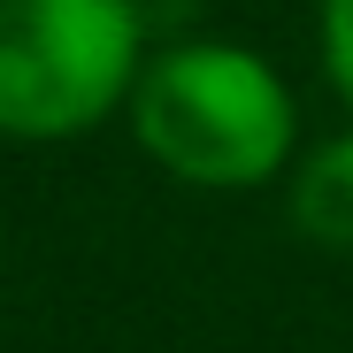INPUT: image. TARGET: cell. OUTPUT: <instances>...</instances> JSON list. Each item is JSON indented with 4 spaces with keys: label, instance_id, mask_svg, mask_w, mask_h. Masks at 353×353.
I'll list each match as a JSON object with an SVG mask.
<instances>
[{
    "label": "cell",
    "instance_id": "2",
    "mask_svg": "<svg viewBox=\"0 0 353 353\" xmlns=\"http://www.w3.org/2000/svg\"><path fill=\"white\" fill-rule=\"evenodd\" d=\"M139 70L131 0H0V131L70 139Z\"/></svg>",
    "mask_w": 353,
    "mask_h": 353
},
{
    "label": "cell",
    "instance_id": "1",
    "mask_svg": "<svg viewBox=\"0 0 353 353\" xmlns=\"http://www.w3.org/2000/svg\"><path fill=\"white\" fill-rule=\"evenodd\" d=\"M139 139L192 185H261L292 146V100L239 46H176L139 77Z\"/></svg>",
    "mask_w": 353,
    "mask_h": 353
},
{
    "label": "cell",
    "instance_id": "3",
    "mask_svg": "<svg viewBox=\"0 0 353 353\" xmlns=\"http://www.w3.org/2000/svg\"><path fill=\"white\" fill-rule=\"evenodd\" d=\"M292 215H300L307 239H323V246H353V139L323 146V154L300 169Z\"/></svg>",
    "mask_w": 353,
    "mask_h": 353
},
{
    "label": "cell",
    "instance_id": "4",
    "mask_svg": "<svg viewBox=\"0 0 353 353\" xmlns=\"http://www.w3.org/2000/svg\"><path fill=\"white\" fill-rule=\"evenodd\" d=\"M323 54H330V77L353 100V0H323Z\"/></svg>",
    "mask_w": 353,
    "mask_h": 353
}]
</instances>
